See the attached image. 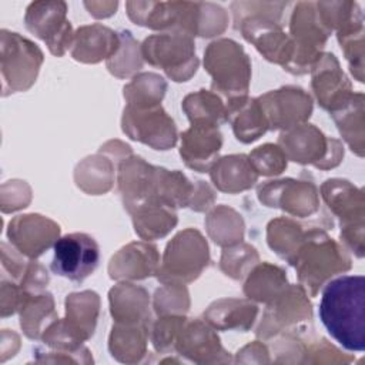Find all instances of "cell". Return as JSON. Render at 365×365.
<instances>
[{
    "mask_svg": "<svg viewBox=\"0 0 365 365\" xmlns=\"http://www.w3.org/2000/svg\"><path fill=\"white\" fill-rule=\"evenodd\" d=\"M319 319L328 334L345 349H365V278L342 275L331 279L321 297Z\"/></svg>",
    "mask_w": 365,
    "mask_h": 365,
    "instance_id": "obj_1",
    "label": "cell"
},
{
    "mask_svg": "<svg viewBox=\"0 0 365 365\" xmlns=\"http://www.w3.org/2000/svg\"><path fill=\"white\" fill-rule=\"evenodd\" d=\"M291 265L295 267L299 282L315 295L328 278L351 268V258L322 230L314 228L305 231Z\"/></svg>",
    "mask_w": 365,
    "mask_h": 365,
    "instance_id": "obj_2",
    "label": "cell"
},
{
    "mask_svg": "<svg viewBox=\"0 0 365 365\" xmlns=\"http://www.w3.org/2000/svg\"><path fill=\"white\" fill-rule=\"evenodd\" d=\"M205 70L211 74V87L227 100L245 97L251 78V63L242 47L234 40H215L204 53Z\"/></svg>",
    "mask_w": 365,
    "mask_h": 365,
    "instance_id": "obj_3",
    "label": "cell"
},
{
    "mask_svg": "<svg viewBox=\"0 0 365 365\" xmlns=\"http://www.w3.org/2000/svg\"><path fill=\"white\" fill-rule=\"evenodd\" d=\"M98 295L83 291L67 295L64 321H54L46 329L43 341L60 349H78L83 341L94 334L98 317Z\"/></svg>",
    "mask_w": 365,
    "mask_h": 365,
    "instance_id": "obj_4",
    "label": "cell"
},
{
    "mask_svg": "<svg viewBox=\"0 0 365 365\" xmlns=\"http://www.w3.org/2000/svg\"><path fill=\"white\" fill-rule=\"evenodd\" d=\"M210 262L208 244L204 237L192 228L178 232L165 248L163 267L157 278L164 284H185L200 277Z\"/></svg>",
    "mask_w": 365,
    "mask_h": 365,
    "instance_id": "obj_5",
    "label": "cell"
},
{
    "mask_svg": "<svg viewBox=\"0 0 365 365\" xmlns=\"http://www.w3.org/2000/svg\"><path fill=\"white\" fill-rule=\"evenodd\" d=\"M322 197L341 221V240L358 257H364V191L346 180H327Z\"/></svg>",
    "mask_w": 365,
    "mask_h": 365,
    "instance_id": "obj_6",
    "label": "cell"
},
{
    "mask_svg": "<svg viewBox=\"0 0 365 365\" xmlns=\"http://www.w3.org/2000/svg\"><path fill=\"white\" fill-rule=\"evenodd\" d=\"M278 145L291 161L314 164L321 170L334 168L344 158L342 144L335 138L324 135L312 124H299L282 131Z\"/></svg>",
    "mask_w": 365,
    "mask_h": 365,
    "instance_id": "obj_7",
    "label": "cell"
},
{
    "mask_svg": "<svg viewBox=\"0 0 365 365\" xmlns=\"http://www.w3.org/2000/svg\"><path fill=\"white\" fill-rule=\"evenodd\" d=\"M141 54L174 81H187L198 68L194 40L182 31H165L147 37L141 46Z\"/></svg>",
    "mask_w": 365,
    "mask_h": 365,
    "instance_id": "obj_8",
    "label": "cell"
},
{
    "mask_svg": "<svg viewBox=\"0 0 365 365\" xmlns=\"http://www.w3.org/2000/svg\"><path fill=\"white\" fill-rule=\"evenodd\" d=\"M289 30L294 54L284 70L292 74H305L319 60L321 50L331 33L322 24L315 3H298L295 6Z\"/></svg>",
    "mask_w": 365,
    "mask_h": 365,
    "instance_id": "obj_9",
    "label": "cell"
},
{
    "mask_svg": "<svg viewBox=\"0 0 365 365\" xmlns=\"http://www.w3.org/2000/svg\"><path fill=\"white\" fill-rule=\"evenodd\" d=\"M51 271L73 282H83L90 277L100 261V248L96 240L84 232L66 234L54 242Z\"/></svg>",
    "mask_w": 365,
    "mask_h": 365,
    "instance_id": "obj_10",
    "label": "cell"
},
{
    "mask_svg": "<svg viewBox=\"0 0 365 365\" xmlns=\"http://www.w3.org/2000/svg\"><path fill=\"white\" fill-rule=\"evenodd\" d=\"M121 127L131 140L144 143L154 150H168L177 143L174 120L160 104L150 107L127 106L123 111Z\"/></svg>",
    "mask_w": 365,
    "mask_h": 365,
    "instance_id": "obj_11",
    "label": "cell"
},
{
    "mask_svg": "<svg viewBox=\"0 0 365 365\" xmlns=\"http://www.w3.org/2000/svg\"><path fill=\"white\" fill-rule=\"evenodd\" d=\"M66 13L67 6L63 1H38L27 9L26 27L44 40L54 56H63L73 44L74 36Z\"/></svg>",
    "mask_w": 365,
    "mask_h": 365,
    "instance_id": "obj_12",
    "label": "cell"
},
{
    "mask_svg": "<svg viewBox=\"0 0 365 365\" xmlns=\"http://www.w3.org/2000/svg\"><path fill=\"white\" fill-rule=\"evenodd\" d=\"M269 130H289L304 124L312 113V98L301 87L287 86L258 98Z\"/></svg>",
    "mask_w": 365,
    "mask_h": 365,
    "instance_id": "obj_13",
    "label": "cell"
},
{
    "mask_svg": "<svg viewBox=\"0 0 365 365\" xmlns=\"http://www.w3.org/2000/svg\"><path fill=\"white\" fill-rule=\"evenodd\" d=\"M268 304L262 322L257 328V335L261 338H271L282 329L299 327L304 321L311 322V302L307 299L305 291L299 285L285 287Z\"/></svg>",
    "mask_w": 365,
    "mask_h": 365,
    "instance_id": "obj_14",
    "label": "cell"
},
{
    "mask_svg": "<svg viewBox=\"0 0 365 365\" xmlns=\"http://www.w3.org/2000/svg\"><path fill=\"white\" fill-rule=\"evenodd\" d=\"M258 200L272 208H281L288 214L308 217L318 211L317 187L312 181L278 180L258 187Z\"/></svg>",
    "mask_w": 365,
    "mask_h": 365,
    "instance_id": "obj_15",
    "label": "cell"
},
{
    "mask_svg": "<svg viewBox=\"0 0 365 365\" xmlns=\"http://www.w3.org/2000/svg\"><path fill=\"white\" fill-rule=\"evenodd\" d=\"M222 145V134L217 124L194 123L181 134L180 155L187 167L207 173L215 164Z\"/></svg>",
    "mask_w": 365,
    "mask_h": 365,
    "instance_id": "obj_16",
    "label": "cell"
},
{
    "mask_svg": "<svg viewBox=\"0 0 365 365\" xmlns=\"http://www.w3.org/2000/svg\"><path fill=\"white\" fill-rule=\"evenodd\" d=\"M312 90L319 106L329 113L344 104L352 94L351 83L339 67L338 60L331 53L321 54L311 68Z\"/></svg>",
    "mask_w": 365,
    "mask_h": 365,
    "instance_id": "obj_17",
    "label": "cell"
},
{
    "mask_svg": "<svg viewBox=\"0 0 365 365\" xmlns=\"http://www.w3.org/2000/svg\"><path fill=\"white\" fill-rule=\"evenodd\" d=\"M177 351L197 364L230 362L228 352L222 348L218 335L202 321H185L177 341Z\"/></svg>",
    "mask_w": 365,
    "mask_h": 365,
    "instance_id": "obj_18",
    "label": "cell"
},
{
    "mask_svg": "<svg viewBox=\"0 0 365 365\" xmlns=\"http://www.w3.org/2000/svg\"><path fill=\"white\" fill-rule=\"evenodd\" d=\"M60 227L48 218L37 214L20 215L10 222L9 237L14 245L29 257L41 255L56 238Z\"/></svg>",
    "mask_w": 365,
    "mask_h": 365,
    "instance_id": "obj_19",
    "label": "cell"
},
{
    "mask_svg": "<svg viewBox=\"0 0 365 365\" xmlns=\"http://www.w3.org/2000/svg\"><path fill=\"white\" fill-rule=\"evenodd\" d=\"M158 271V252L151 244L131 242L110 261L108 272L114 279H143Z\"/></svg>",
    "mask_w": 365,
    "mask_h": 365,
    "instance_id": "obj_20",
    "label": "cell"
},
{
    "mask_svg": "<svg viewBox=\"0 0 365 365\" xmlns=\"http://www.w3.org/2000/svg\"><path fill=\"white\" fill-rule=\"evenodd\" d=\"M117 33L101 24L84 26L77 30L73 38L71 56L83 63H98L110 60L120 48Z\"/></svg>",
    "mask_w": 365,
    "mask_h": 365,
    "instance_id": "obj_21",
    "label": "cell"
},
{
    "mask_svg": "<svg viewBox=\"0 0 365 365\" xmlns=\"http://www.w3.org/2000/svg\"><path fill=\"white\" fill-rule=\"evenodd\" d=\"M225 108L227 121L231 123L238 141L252 143L268 130V121L258 98H248L247 96L232 98L227 101Z\"/></svg>",
    "mask_w": 365,
    "mask_h": 365,
    "instance_id": "obj_22",
    "label": "cell"
},
{
    "mask_svg": "<svg viewBox=\"0 0 365 365\" xmlns=\"http://www.w3.org/2000/svg\"><path fill=\"white\" fill-rule=\"evenodd\" d=\"M134 222L135 232L143 240H155L167 235L177 224L174 208L160 200H147L127 210Z\"/></svg>",
    "mask_w": 365,
    "mask_h": 365,
    "instance_id": "obj_23",
    "label": "cell"
},
{
    "mask_svg": "<svg viewBox=\"0 0 365 365\" xmlns=\"http://www.w3.org/2000/svg\"><path fill=\"white\" fill-rule=\"evenodd\" d=\"M41 63L43 53L40 48L34 43L21 38L17 33H11L10 66H3V70L9 67L11 70V93L27 90L36 81Z\"/></svg>",
    "mask_w": 365,
    "mask_h": 365,
    "instance_id": "obj_24",
    "label": "cell"
},
{
    "mask_svg": "<svg viewBox=\"0 0 365 365\" xmlns=\"http://www.w3.org/2000/svg\"><path fill=\"white\" fill-rule=\"evenodd\" d=\"M210 174L215 187L230 194L248 190L258 180V173L244 154L227 155L217 160Z\"/></svg>",
    "mask_w": 365,
    "mask_h": 365,
    "instance_id": "obj_25",
    "label": "cell"
},
{
    "mask_svg": "<svg viewBox=\"0 0 365 365\" xmlns=\"http://www.w3.org/2000/svg\"><path fill=\"white\" fill-rule=\"evenodd\" d=\"M148 294L133 284H118L110 291L111 315L118 324H150Z\"/></svg>",
    "mask_w": 365,
    "mask_h": 365,
    "instance_id": "obj_26",
    "label": "cell"
},
{
    "mask_svg": "<svg viewBox=\"0 0 365 365\" xmlns=\"http://www.w3.org/2000/svg\"><path fill=\"white\" fill-rule=\"evenodd\" d=\"M329 115L334 118L342 138L358 155H364V94L352 93L348 100Z\"/></svg>",
    "mask_w": 365,
    "mask_h": 365,
    "instance_id": "obj_27",
    "label": "cell"
},
{
    "mask_svg": "<svg viewBox=\"0 0 365 365\" xmlns=\"http://www.w3.org/2000/svg\"><path fill=\"white\" fill-rule=\"evenodd\" d=\"M258 308L244 299H220L208 307L204 319L217 329L247 331L252 327Z\"/></svg>",
    "mask_w": 365,
    "mask_h": 365,
    "instance_id": "obj_28",
    "label": "cell"
},
{
    "mask_svg": "<svg viewBox=\"0 0 365 365\" xmlns=\"http://www.w3.org/2000/svg\"><path fill=\"white\" fill-rule=\"evenodd\" d=\"M148 325L115 324L111 328L108 349L121 362H138L145 355Z\"/></svg>",
    "mask_w": 365,
    "mask_h": 365,
    "instance_id": "obj_29",
    "label": "cell"
},
{
    "mask_svg": "<svg viewBox=\"0 0 365 365\" xmlns=\"http://www.w3.org/2000/svg\"><path fill=\"white\" fill-rule=\"evenodd\" d=\"M287 287L284 269L271 264H261L250 272L244 284V294L259 302L272 301Z\"/></svg>",
    "mask_w": 365,
    "mask_h": 365,
    "instance_id": "obj_30",
    "label": "cell"
},
{
    "mask_svg": "<svg viewBox=\"0 0 365 365\" xmlns=\"http://www.w3.org/2000/svg\"><path fill=\"white\" fill-rule=\"evenodd\" d=\"M182 110L187 114L191 124L208 123L217 124L227 121V108L222 100L212 91L200 90L188 94L182 101Z\"/></svg>",
    "mask_w": 365,
    "mask_h": 365,
    "instance_id": "obj_31",
    "label": "cell"
},
{
    "mask_svg": "<svg viewBox=\"0 0 365 365\" xmlns=\"http://www.w3.org/2000/svg\"><path fill=\"white\" fill-rule=\"evenodd\" d=\"M305 235V231L298 222L288 218H277L268 224L267 241L268 245L288 264L292 262L297 250Z\"/></svg>",
    "mask_w": 365,
    "mask_h": 365,
    "instance_id": "obj_32",
    "label": "cell"
},
{
    "mask_svg": "<svg viewBox=\"0 0 365 365\" xmlns=\"http://www.w3.org/2000/svg\"><path fill=\"white\" fill-rule=\"evenodd\" d=\"M167 84L163 77L151 73L140 74L133 78L130 84L124 87V98L127 106L150 107L160 104L164 97Z\"/></svg>",
    "mask_w": 365,
    "mask_h": 365,
    "instance_id": "obj_33",
    "label": "cell"
},
{
    "mask_svg": "<svg viewBox=\"0 0 365 365\" xmlns=\"http://www.w3.org/2000/svg\"><path fill=\"white\" fill-rule=\"evenodd\" d=\"M120 38V48L110 60H107V67L114 76L125 77L141 68V58L138 56V44L134 41L130 31H121Z\"/></svg>",
    "mask_w": 365,
    "mask_h": 365,
    "instance_id": "obj_34",
    "label": "cell"
},
{
    "mask_svg": "<svg viewBox=\"0 0 365 365\" xmlns=\"http://www.w3.org/2000/svg\"><path fill=\"white\" fill-rule=\"evenodd\" d=\"M248 158L258 175H278L287 168V157L279 145H259L250 154Z\"/></svg>",
    "mask_w": 365,
    "mask_h": 365,
    "instance_id": "obj_35",
    "label": "cell"
},
{
    "mask_svg": "<svg viewBox=\"0 0 365 365\" xmlns=\"http://www.w3.org/2000/svg\"><path fill=\"white\" fill-rule=\"evenodd\" d=\"M338 40L344 54L349 63V68L355 78L364 81V27L338 34Z\"/></svg>",
    "mask_w": 365,
    "mask_h": 365,
    "instance_id": "obj_36",
    "label": "cell"
},
{
    "mask_svg": "<svg viewBox=\"0 0 365 365\" xmlns=\"http://www.w3.org/2000/svg\"><path fill=\"white\" fill-rule=\"evenodd\" d=\"M241 261H248L254 262L258 261V254L254 247L250 245H237L232 248H225L221 257V269L225 272V275L234 278V279H241L245 275V268L250 265Z\"/></svg>",
    "mask_w": 365,
    "mask_h": 365,
    "instance_id": "obj_37",
    "label": "cell"
},
{
    "mask_svg": "<svg viewBox=\"0 0 365 365\" xmlns=\"http://www.w3.org/2000/svg\"><path fill=\"white\" fill-rule=\"evenodd\" d=\"M187 318L184 317H164L158 318V321L153 327V345L157 351L165 352L175 346L177 336L185 324Z\"/></svg>",
    "mask_w": 365,
    "mask_h": 365,
    "instance_id": "obj_38",
    "label": "cell"
}]
</instances>
